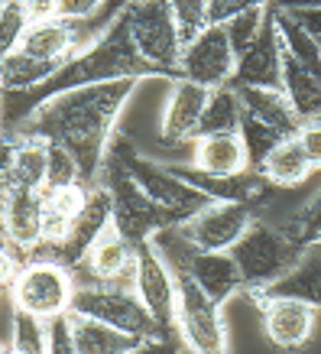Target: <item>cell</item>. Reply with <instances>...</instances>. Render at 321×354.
Here are the masks:
<instances>
[{"instance_id":"42","label":"cell","mask_w":321,"mask_h":354,"mask_svg":"<svg viewBox=\"0 0 321 354\" xmlns=\"http://www.w3.org/2000/svg\"><path fill=\"white\" fill-rule=\"evenodd\" d=\"M286 13H292V17H295V23H299L302 30L309 32L311 39L321 46V7H318V10H286Z\"/></svg>"},{"instance_id":"24","label":"cell","mask_w":321,"mask_h":354,"mask_svg":"<svg viewBox=\"0 0 321 354\" xmlns=\"http://www.w3.org/2000/svg\"><path fill=\"white\" fill-rule=\"evenodd\" d=\"M13 137L10 162H7V179L10 185L30 189V192H43L46 189V172H49V143L39 137Z\"/></svg>"},{"instance_id":"2","label":"cell","mask_w":321,"mask_h":354,"mask_svg":"<svg viewBox=\"0 0 321 354\" xmlns=\"http://www.w3.org/2000/svg\"><path fill=\"white\" fill-rule=\"evenodd\" d=\"M120 78H139V82L159 78L150 65L139 59L137 46L130 39L127 13L101 39H95L85 49H78L75 55H68L43 85L26 88V91H3L0 95V130L3 133L13 130L30 111H36L55 95H65V91H75V88H88V85H101V82H120Z\"/></svg>"},{"instance_id":"31","label":"cell","mask_w":321,"mask_h":354,"mask_svg":"<svg viewBox=\"0 0 321 354\" xmlns=\"http://www.w3.org/2000/svg\"><path fill=\"white\" fill-rule=\"evenodd\" d=\"M269 10H273V3H266V7H253V10L240 13V17H234V20L221 23L227 32V43H231V49H234V55L240 59V55L253 46V39L260 36V30H263V23H266Z\"/></svg>"},{"instance_id":"40","label":"cell","mask_w":321,"mask_h":354,"mask_svg":"<svg viewBox=\"0 0 321 354\" xmlns=\"http://www.w3.org/2000/svg\"><path fill=\"white\" fill-rule=\"evenodd\" d=\"M104 0H59V17L65 20H88Z\"/></svg>"},{"instance_id":"30","label":"cell","mask_w":321,"mask_h":354,"mask_svg":"<svg viewBox=\"0 0 321 354\" xmlns=\"http://www.w3.org/2000/svg\"><path fill=\"white\" fill-rule=\"evenodd\" d=\"M279 227H282L286 237H289L295 247H302V250L321 247V195L315 192L295 215H289Z\"/></svg>"},{"instance_id":"39","label":"cell","mask_w":321,"mask_h":354,"mask_svg":"<svg viewBox=\"0 0 321 354\" xmlns=\"http://www.w3.org/2000/svg\"><path fill=\"white\" fill-rule=\"evenodd\" d=\"M20 7L30 23H46L59 17V0H20Z\"/></svg>"},{"instance_id":"11","label":"cell","mask_w":321,"mask_h":354,"mask_svg":"<svg viewBox=\"0 0 321 354\" xmlns=\"http://www.w3.org/2000/svg\"><path fill=\"white\" fill-rule=\"evenodd\" d=\"M257 221L253 205L240 202H211L204 205L198 215H192L185 225L175 227V234L182 237L195 250H214V254H227L231 247L244 237V231Z\"/></svg>"},{"instance_id":"14","label":"cell","mask_w":321,"mask_h":354,"mask_svg":"<svg viewBox=\"0 0 321 354\" xmlns=\"http://www.w3.org/2000/svg\"><path fill=\"white\" fill-rule=\"evenodd\" d=\"M137 250V283L133 290L143 299L162 335H175V270L162 257L156 241H143L133 247Z\"/></svg>"},{"instance_id":"18","label":"cell","mask_w":321,"mask_h":354,"mask_svg":"<svg viewBox=\"0 0 321 354\" xmlns=\"http://www.w3.org/2000/svg\"><path fill=\"white\" fill-rule=\"evenodd\" d=\"M204 104H208V88L185 82V78H172L166 111H162V124H159L162 140L166 143H195Z\"/></svg>"},{"instance_id":"7","label":"cell","mask_w":321,"mask_h":354,"mask_svg":"<svg viewBox=\"0 0 321 354\" xmlns=\"http://www.w3.org/2000/svg\"><path fill=\"white\" fill-rule=\"evenodd\" d=\"M75 273L59 263L55 257H30L23 260L20 273L10 286L13 309L30 312L36 319H59L68 315L72 309V296H75Z\"/></svg>"},{"instance_id":"6","label":"cell","mask_w":321,"mask_h":354,"mask_svg":"<svg viewBox=\"0 0 321 354\" xmlns=\"http://www.w3.org/2000/svg\"><path fill=\"white\" fill-rule=\"evenodd\" d=\"M97 185H104L107 195H110V221H114V227L133 247L143 244V241H153L162 231H172L169 215L146 198V192L130 179V172L117 160H110V156L104 160Z\"/></svg>"},{"instance_id":"20","label":"cell","mask_w":321,"mask_h":354,"mask_svg":"<svg viewBox=\"0 0 321 354\" xmlns=\"http://www.w3.org/2000/svg\"><path fill=\"white\" fill-rule=\"evenodd\" d=\"M192 166L208 176H240L250 172L244 137L240 133H211L192 143Z\"/></svg>"},{"instance_id":"13","label":"cell","mask_w":321,"mask_h":354,"mask_svg":"<svg viewBox=\"0 0 321 354\" xmlns=\"http://www.w3.org/2000/svg\"><path fill=\"white\" fill-rule=\"evenodd\" d=\"M234 68H237V55L231 49V43H227L224 26L208 23L192 43L182 46L179 75L175 78H185V82H195V85L214 91V88L231 85Z\"/></svg>"},{"instance_id":"17","label":"cell","mask_w":321,"mask_h":354,"mask_svg":"<svg viewBox=\"0 0 321 354\" xmlns=\"http://www.w3.org/2000/svg\"><path fill=\"white\" fill-rule=\"evenodd\" d=\"M279 72H282V39H279V26H276V7L269 10L266 23L260 36L253 39V46L246 49L240 59H237L234 78L231 85L234 88H279Z\"/></svg>"},{"instance_id":"48","label":"cell","mask_w":321,"mask_h":354,"mask_svg":"<svg viewBox=\"0 0 321 354\" xmlns=\"http://www.w3.org/2000/svg\"><path fill=\"white\" fill-rule=\"evenodd\" d=\"M0 3H3V0H0Z\"/></svg>"},{"instance_id":"44","label":"cell","mask_w":321,"mask_h":354,"mask_svg":"<svg viewBox=\"0 0 321 354\" xmlns=\"http://www.w3.org/2000/svg\"><path fill=\"white\" fill-rule=\"evenodd\" d=\"M7 192H10V179H7V172L0 169V205H3V198H7Z\"/></svg>"},{"instance_id":"8","label":"cell","mask_w":321,"mask_h":354,"mask_svg":"<svg viewBox=\"0 0 321 354\" xmlns=\"http://www.w3.org/2000/svg\"><path fill=\"white\" fill-rule=\"evenodd\" d=\"M68 315H85V319L104 322L110 328H117V332L137 335L143 342L162 335V328L146 312L137 290L133 286H117V283H78Z\"/></svg>"},{"instance_id":"43","label":"cell","mask_w":321,"mask_h":354,"mask_svg":"<svg viewBox=\"0 0 321 354\" xmlns=\"http://www.w3.org/2000/svg\"><path fill=\"white\" fill-rule=\"evenodd\" d=\"M273 7H279V10H318L321 0H273Z\"/></svg>"},{"instance_id":"1","label":"cell","mask_w":321,"mask_h":354,"mask_svg":"<svg viewBox=\"0 0 321 354\" xmlns=\"http://www.w3.org/2000/svg\"><path fill=\"white\" fill-rule=\"evenodd\" d=\"M137 88L139 78H120V82H101V85L65 91V95L49 97L46 104L30 111L7 133L59 143L78 162L81 183L97 185L107 150H110V143L117 137L120 114L127 111L130 97L137 95Z\"/></svg>"},{"instance_id":"33","label":"cell","mask_w":321,"mask_h":354,"mask_svg":"<svg viewBox=\"0 0 321 354\" xmlns=\"http://www.w3.org/2000/svg\"><path fill=\"white\" fill-rule=\"evenodd\" d=\"M81 183V172H78V162L72 160V153L62 150L59 143H49V172H46V189H62V185H75ZM85 185V183H81Z\"/></svg>"},{"instance_id":"38","label":"cell","mask_w":321,"mask_h":354,"mask_svg":"<svg viewBox=\"0 0 321 354\" xmlns=\"http://www.w3.org/2000/svg\"><path fill=\"white\" fill-rule=\"evenodd\" d=\"M23 254H17L10 244H0V290H10L17 273L23 267Z\"/></svg>"},{"instance_id":"35","label":"cell","mask_w":321,"mask_h":354,"mask_svg":"<svg viewBox=\"0 0 321 354\" xmlns=\"http://www.w3.org/2000/svg\"><path fill=\"white\" fill-rule=\"evenodd\" d=\"M273 0H208V23H227L240 17V13L253 10V7H266Z\"/></svg>"},{"instance_id":"25","label":"cell","mask_w":321,"mask_h":354,"mask_svg":"<svg viewBox=\"0 0 321 354\" xmlns=\"http://www.w3.org/2000/svg\"><path fill=\"white\" fill-rule=\"evenodd\" d=\"M72 325V342H75L78 354H133L143 344V338L127 332H117L104 322L85 319V315H68Z\"/></svg>"},{"instance_id":"21","label":"cell","mask_w":321,"mask_h":354,"mask_svg":"<svg viewBox=\"0 0 321 354\" xmlns=\"http://www.w3.org/2000/svg\"><path fill=\"white\" fill-rule=\"evenodd\" d=\"M20 53L30 55V59H39V62L62 65L68 55L78 53L75 20L55 17V20H46V23H30V30H26V36L20 43Z\"/></svg>"},{"instance_id":"36","label":"cell","mask_w":321,"mask_h":354,"mask_svg":"<svg viewBox=\"0 0 321 354\" xmlns=\"http://www.w3.org/2000/svg\"><path fill=\"white\" fill-rule=\"evenodd\" d=\"M295 143L302 147V153L309 156V162L315 166V172H321V118L302 120L295 130Z\"/></svg>"},{"instance_id":"23","label":"cell","mask_w":321,"mask_h":354,"mask_svg":"<svg viewBox=\"0 0 321 354\" xmlns=\"http://www.w3.org/2000/svg\"><path fill=\"white\" fill-rule=\"evenodd\" d=\"M257 172L273 185V189H302V185L315 176V166H311L309 156L302 153L295 137H289L263 156Z\"/></svg>"},{"instance_id":"19","label":"cell","mask_w":321,"mask_h":354,"mask_svg":"<svg viewBox=\"0 0 321 354\" xmlns=\"http://www.w3.org/2000/svg\"><path fill=\"white\" fill-rule=\"evenodd\" d=\"M110 225V195H107L104 185H88V202L81 208V215L75 218V225H72V234L65 241L59 250L52 254H46V257H55L59 263L75 273L81 267V260H85L88 247L95 244V237Z\"/></svg>"},{"instance_id":"16","label":"cell","mask_w":321,"mask_h":354,"mask_svg":"<svg viewBox=\"0 0 321 354\" xmlns=\"http://www.w3.org/2000/svg\"><path fill=\"white\" fill-rule=\"evenodd\" d=\"M0 225H3L7 244L23 257H32L43 247V192L10 185V192L0 205Z\"/></svg>"},{"instance_id":"22","label":"cell","mask_w":321,"mask_h":354,"mask_svg":"<svg viewBox=\"0 0 321 354\" xmlns=\"http://www.w3.org/2000/svg\"><path fill=\"white\" fill-rule=\"evenodd\" d=\"M234 88V85H231ZM237 97H240V111L244 118L257 120V124H266V127L286 133V137H295L302 120L295 118L289 97L282 95V88H234Z\"/></svg>"},{"instance_id":"3","label":"cell","mask_w":321,"mask_h":354,"mask_svg":"<svg viewBox=\"0 0 321 354\" xmlns=\"http://www.w3.org/2000/svg\"><path fill=\"white\" fill-rule=\"evenodd\" d=\"M107 156L117 160L120 166L130 172V179L146 192V198H150L153 205H159L162 212L169 215L172 227L185 225L192 215L202 212L204 205H211V198H208L204 192H198L195 185H188L185 179H179L172 166L156 162V160H150V156L137 153V147H133L120 130H117V137H114V143H110Z\"/></svg>"},{"instance_id":"26","label":"cell","mask_w":321,"mask_h":354,"mask_svg":"<svg viewBox=\"0 0 321 354\" xmlns=\"http://www.w3.org/2000/svg\"><path fill=\"white\" fill-rule=\"evenodd\" d=\"M266 292H273V296H295V299H305L309 306H315L321 312V247L305 250L299 267Z\"/></svg>"},{"instance_id":"15","label":"cell","mask_w":321,"mask_h":354,"mask_svg":"<svg viewBox=\"0 0 321 354\" xmlns=\"http://www.w3.org/2000/svg\"><path fill=\"white\" fill-rule=\"evenodd\" d=\"M75 283H117V286L137 283V250L114 227V221L88 247L81 267L75 270Z\"/></svg>"},{"instance_id":"27","label":"cell","mask_w":321,"mask_h":354,"mask_svg":"<svg viewBox=\"0 0 321 354\" xmlns=\"http://www.w3.org/2000/svg\"><path fill=\"white\" fill-rule=\"evenodd\" d=\"M240 97L231 85L208 91V104H204L202 124H198V137H211V133H237L240 130ZM195 137V140H198Z\"/></svg>"},{"instance_id":"32","label":"cell","mask_w":321,"mask_h":354,"mask_svg":"<svg viewBox=\"0 0 321 354\" xmlns=\"http://www.w3.org/2000/svg\"><path fill=\"white\" fill-rule=\"evenodd\" d=\"M26 30H30V20L23 13L20 0H3L0 3V62L20 49Z\"/></svg>"},{"instance_id":"12","label":"cell","mask_w":321,"mask_h":354,"mask_svg":"<svg viewBox=\"0 0 321 354\" xmlns=\"http://www.w3.org/2000/svg\"><path fill=\"white\" fill-rule=\"evenodd\" d=\"M263 315V335L273 348L286 354L302 351L315 338L318 309L295 296H273V292H250Z\"/></svg>"},{"instance_id":"37","label":"cell","mask_w":321,"mask_h":354,"mask_svg":"<svg viewBox=\"0 0 321 354\" xmlns=\"http://www.w3.org/2000/svg\"><path fill=\"white\" fill-rule=\"evenodd\" d=\"M46 328H49V348H46V354H78L75 342H72V325H68V315L49 319Z\"/></svg>"},{"instance_id":"45","label":"cell","mask_w":321,"mask_h":354,"mask_svg":"<svg viewBox=\"0 0 321 354\" xmlns=\"http://www.w3.org/2000/svg\"><path fill=\"white\" fill-rule=\"evenodd\" d=\"M0 354H7V348H0Z\"/></svg>"},{"instance_id":"41","label":"cell","mask_w":321,"mask_h":354,"mask_svg":"<svg viewBox=\"0 0 321 354\" xmlns=\"http://www.w3.org/2000/svg\"><path fill=\"white\" fill-rule=\"evenodd\" d=\"M179 344L182 342L175 335H156V338H146L133 354H182Z\"/></svg>"},{"instance_id":"47","label":"cell","mask_w":321,"mask_h":354,"mask_svg":"<svg viewBox=\"0 0 321 354\" xmlns=\"http://www.w3.org/2000/svg\"><path fill=\"white\" fill-rule=\"evenodd\" d=\"M0 95H3V91H0Z\"/></svg>"},{"instance_id":"4","label":"cell","mask_w":321,"mask_h":354,"mask_svg":"<svg viewBox=\"0 0 321 354\" xmlns=\"http://www.w3.org/2000/svg\"><path fill=\"white\" fill-rule=\"evenodd\" d=\"M276 26L282 39V72L279 88L289 97L299 120L321 118V46L302 30L295 17L276 7Z\"/></svg>"},{"instance_id":"9","label":"cell","mask_w":321,"mask_h":354,"mask_svg":"<svg viewBox=\"0 0 321 354\" xmlns=\"http://www.w3.org/2000/svg\"><path fill=\"white\" fill-rule=\"evenodd\" d=\"M127 26L139 59L150 65L156 75H179L182 32H179L169 0H137L127 10Z\"/></svg>"},{"instance_id":"10","label":"cell","mask_w":321,"mask_h":354,"mask_svg":"<svg viewBox=\"0 0 321 354\" xmlns=\"http://www.w3.org/2000/svg\"><path fill=\"white\" fill-rule=\"evenodd\" d=\"M175 338L192 354H231L224 306L208 299L182 270H175Z\"/></svg>"},{"instance_id":"5","label":"cell","mask_w":321,"mask_h":354,"mask_svg":"<svg viewBox=\"0 0 321 354\" xmlns=\"http://www.w3.org/2000/svg\"><path fill=\"white\" fill-rule=\"evenodd\" d=\"M240 277H244V290L250 292H266L273 290L279 279H286L292 270L299 267V260L305 257V250L295 247L286 237V231L273 221L257 218L253 225L244 231V237L237 241L231 250Z\"/></svg>"},{"instance_id":"28","label":"cell","mask_w":321,"mask_h":354,"mask_svg":"<svg viewBox=\"0 0 321 354\" xmlns=\"http://www.w3.org/2000/svg\"><path fill=\"white\" fill-rule=\"evenodd\" d=\"M55 68H59V62H39V59H30L17 49L10 59L0 62V91H26V88L43 85Z\"/></svg>"},{"instance_id":"46","label":"cell","mask_w":321,"mask_h":354,"mask_svg":"<svg viewBox=\"0 0 321 354\" xmlns=\"http://www.w3.org/2000/svg\"><path fill=\"white\" fill-rule=\"evenodd\" d=\"M318 195H321V189H318Z\"/></svg>"},{"instance_id":"34","label":"cell","mask_w":321,"mask_h":354,"mask_svg":"<svg viewBox=\"0 0 321 354\" xmlns=\"http://www.w3.org/2000/svg\"><path fill=\"white\" fill-rule=\"evenodd\" d=\"M179 32H182V46L192 43L195 36L208 26V0H169Z\"/></svg>"},{"instance_id":"29","label":"cell","mask_w":321,"mask_h":354,"mask_svg":"<svg viewBox=\"0 0 321 354\" xmlns=\"http://www.w3.org/2000/svg\"><path fill=\"white\" fill-rule=\"evenodd\" d=\"M46 348H49V328H46L43 319L13 309L7 354H46Z\"/></svg>"}]
</instances>
